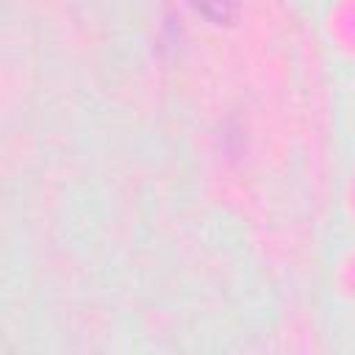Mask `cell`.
Returning <instances> with one entry per match:
<instances>
[{"mask_svg": "<svg viewBox=\"0 0 355 355\" xmlns=\"http://www.w3.org/2000/svg\"><path fill=\"white\" fill-rule=\"evenodd\" d=\"M189 3L211 22H227L239 8V0H189Z\"/></svg>", "mask_w": 355, "mask_h": 355, "instance_id": "obj_1", "label": "cell"}]
</instances>
